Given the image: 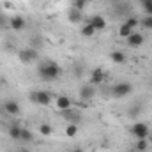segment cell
Wrapping results in <instances>:
<instances>
[{
  "label": "cell",
  "mask_w": 152,
  "mask_h": 152,
  "mask_svg": "<svg viewBox=\"0 0 152 152\" xmlns=\"http://www.w3.org/2000/svg\"><path fill=\"white\" fill-rule=\"evenodd\" d=\"M39 75L44 81H53L60 76V67L53 62V60H46L41 67H39Z\"/></svg>",
  "instance_id": "obj_1"
},
{
  "label": "cell",
  "mask_w": 152,
  "mask_h": 152,
  "mask_svg": "<svg viewBox=\"0 0 152 152\" xmlns=\"http://www.w3.org/2000/svg\"><path fill=\"white\" fill-rule=\"evenodd\" d=\"M18 58L23 64H30L37 58V51H36V48H23V50L18 51Z\"/></svg>",
  "instance_id": "obj_2"
},
{
  "label": "cell",
  "mask_w": 152,
  "mask_h": 152,
  "mask_svg": "<svg viewBox=\"0 0 152 152\" xmlns=\"http://www.w3.org/2000/svg\"><path fill=\"white\" fill-rule=\"evenodd\" d=\"M30 99H32L34 103L41 104V106H48V104L51 103V96H50L48 92H44V90H36V92H32V94H30Z\"/></svg>",
  "instance_id": "obj_3"
},
{
  "label": "cell",
  "mask_w": 152,
  "mask_h": 152,
  "mask_svg": "<svg viewBox=\"0 0 152 152\" xmlns=\"http://www.w3.org/2000/svg\"><path fill=\"white\" fill-rule=\"evenodd\" d=\"M131 133H133V136H136L138 140H143V138L149 136V126H147L145 122H136V124L131 127Z\"/></svg>",
  "instance_id": "obj_4"
},
{
  "label": "cell",
  "mask_w": 152,
  "mask_h": 152,
  "mask_svg": "<svg viewBox=\"0 0 152 152\" xmlns=\"http://www.w3.org/2000/svg\"><path fill=\"white\" fill-rule=\"evenodd\" d=\"M131 90H133V85L124 81V83H118V85L113 87V96H117V97H124V96L131 94Z\"/></svg>",
  "instance_id": "obj_5"
},
{
  "label": "cell",
  "mask_w": 152,
  "mask_h": 152,
  "mask_svg": "<svg viewBox=\"0 0 152 152\" xmlns=\"http://www.w3.org/2000/svg\"><path fill=\"white\" fill-rule=\"evenodd\" d=\"M104 81V71L101 67H96L92 73H90V85H99Z\"/></svg>",
  "instance_id": "obj_6"
},
{
  "label": "cell",
  "mask_w": 152,
  "mask_h": 152,
  "mask_svg": "<svg viewBox=\"0 0 152 152\" xmlns=\"http://www.w3.org/2000/svg\"><path fill=\"white\" fill-rule=\"evenodd\" d=\"M9 25H11V28H12V30L20 32V30H23V28H25V20H23L21 16H14V18H11V20H9Z\"/></svg>",
  "instance_id": "obj_7"
},
{
  "label": "cell",
  "mask_w": 152,
  "mask_h": 152,
  "mask_svg": "<svg viewBox=\"0 0 152 152\" xmlns=\"http://www.w3.org/2000/svg\"><path fill=\"white\" fill-rule=\"evenodd\" d=\"M57 108H58L60 112H64V110L73 108V103H71V99H69L67 96H60V97L57 99Z\"/></svg>",
  "instance_id": "obj_8"
},
{
  "label": "cell",
  "mask_w": 152,
  "mask_h": 152,
  "mask_svg": "<svg viewBox=\"0 0 152 152\" xmlns=\"http://www.w3.org/2000/svg\"><path fill=\"white\" fill-rule=\"evenodd\" d=\"M4 110L9 115H20V104L16 101H5L4 103Z\"/></svg>",
  "instance_id": "obj_9"
},
{
  "label": "cell",
  "mask_w": 152,
  "mask_h": 152,
  "mask_svg": "<svg viewBox=\"0 0 152 152\" xmlns=\"http://www.w3.org/2000/svg\"><path fill=\"white\" fill-rule=\"evenodd\" d=\"M127 44H129V46H133V48L142 46V44H143V36H142V34H138V32H133V34L127 37Z\"/></svg>",
  "instance_id": "obj_10"
},
{
  "label": "cell",
  "mask_w": 152,
  "mask_h": 152,
  "mask_svg": "<svg viewBox=\"0 0 152 152\" xmlns=\"http://www.w3.org/2000/svg\"><path fill=\"white\" fill-rule=\"evenodd\" d=\"M88 23H92V27L96 28V32H97V30H104V28H106V20H104L103 16H94Z\"/></svg>",
  "instance_id": "obj_11"
},
{
  "label": "cell",
  "mask_w": 152,
  "mask_h": 152,
  "mask_svg": "<svg viewBox=\"0 0 152 152\" xmlns=\"http://www.w3.org/2000/svg\"><path fill=\"white\" fill-rule=\"evenodd\" d=\"M92 96H94V88H92L90 83L85 85V87H81V90H80V97H81V101H90Z\"/></svg>",
  "instance_id": "obj_12"
},
{
  "label": "cell",
  "mask_w": 152,
  "mask_h": 152,
  "mask_svg": "<svg viewBox=\"0 0 152 152\" xmlns=\"http://www.w3.org/2000/svg\"><path fill=\"white\" fill-rule=\"evenodd\" d=\"M62 117H66L67 120H71L73 124H76V122H78V118H80V113L75 112L73 108H69V110H64V112H62Z\"/></svg>",
  "instance_id": "obj_13"
},
{
  "label": "cell",
  "mask_w": 152,
  "mask_h": 152,
  "mask_svg": "<svg viewBox=\"0 0 152 152\" xmlns=\"http://www.w3.org/2000/svg\"><path fill=\"white\" fill-rule=\"evenodd\" d=\"M67 18H69V21H71V23H78V21L81 20V11H78V9H75V7H73V9L69 11Z\"/></svg>",
  "instance_id": "obj_14"
},
{
  "label": "cell",
  "mask_w": 152,
  "mask_h": 152,
  "mask_svg": "<svg viewBox=\"0 0 152 152\" xmlns=\"http://www.w3.org/2000/svg\"><path fill=\"white\" fill-rule=\"evenodd\" d=\"M131 34H133V28H131L127 23L120 25V28H118V36H120V37H126V39H127L129 36H131Z\"/></svg>",
  "instance_id": "obj_15"
},
{
  "label": "cell",
  "mask_w": 152,
  "mask_h": 152,
  "mask_svg": "<svg viewBox=\"0 0 152 152\" xmlns=\"http://www.w3.org/2000/svg\"><path fill=\"white\" fill-rule=\"evenodd\" d=\"M20 133H21V127L20 126H11L9 127V136L12 140H20Z\"/></svg>",
  "instance_id": "obj_16"
},
{
  "label": "cell",
  "mask_w": 152,
  "mask_h": 152,
  "mask_svg": "<svg viewBox=\"0 0 152 152\" xmlns=\"http://www.w3.org/2000/svg\"><path fill=\"white\" fill-rule=\"evenodd\" d=\"M112 60H113L115 64H124L126 62V55L122 51H113L112 53Z\"/></svg>",
  "instance_id": "obj_17"
},
{
  "label": "cell",
  "mask_w": 152,
  "mask_h": 152,
  "mask_svg": "<svg viewBox=\"0 0 152 152\" xmlns=\"http://www.w3.org/2000/svg\"><path fill=\"white\" fill-rule=\"evenodd\" d=\"M81 34H83L85 37H90V36H94V34H96V28L92 27V23H87V25L81 28Z\"/></svg>",
  "instance_id": "obj_18"
},
{
  "label": "cell",
  "mask_w": 152,
  "mask_h": 152,
  "mask_svg": "<svg viewBox=\"0 0 152 152\" xmlns=\"http://www.w3.org/2000/svg\"><path fill=\"white\" fill-rule=\"evenodd\" d=\"M32 138H34V134H32L28 129L21 127V133H20V140H21V142H30Z\"/></svg>",
  "instance_id": "obj_19"
},
{
  "label": "cell",
  "mask_w": 152,
  "mask_h": 152,
  "mask_svg": "<svg viewBox=\"0 0 152 152\" xmlns=\"http://www.w3.org/2000/svg\"><path fill=\"white\" fill-rule=\"evenodd\" d=\"M149 149V142H147V138H143V140H138L136 142V151L138 152H145Z\"/></svg>",
  "instance_id": "obj_20"
},
{
  "label": "cell",
  "mask_w": 152,
  "mask_h": 152,
  "mask_svg": "<svg viewBox=\"0 0 152 152\" xmlns=\"http://www.w3.org/2000/svg\"><path fill=\"white\" fill-rule=\"evenodd\" d=\"M76 133H78V126H76V124H69L67 129H66V134H67L69 138H73V136H76Z\"/></svg>",
  "instance_id": "obj_21"
},
{
  "label": "cell",
  "mask_w": 152,
  "mask_h": 152,
  "mask_svg": "<svg viewBox=\"0 0 152 152\" xmlns=\"http://www.w3.org/2000/svg\"><path fill=\"white\" fill-rule=\"evenodd\" d=\"M143 11L147 12V16H152V0H142Z\"/></svg>",
  "instance_id": "obj_22"
},
{
  "label": "cell",
  "mask_w": 152,
  "mask_h": 152,
  "mask_svg": "<svg viewBox=\"0 0 152 152\" xmlns=\"http://www.w3.org/2000/svg\"><path fill=\"white\" fill-rule=\"evenodd\" d=\"M39 133H41L42 136H50V134H51V126H48V124H42V126L39 127Z\"/></svg>",
  "instance_id": "obj_23"
},
{
  "label": "cell",
  "mask_w": 152,
  "mask_h": 152,
  "mask_svg": "<svg viewBox=\"0 0 152 152\" xmlns=\"http://www.w3.org/2000/svg\"><path fill=\"white\" fill-rule=\"evenodd\" d=\"M87 2H88V0H75V2H73V7L78 9V11H81V9L87 5Z\"/></svg>",
  "instance_id": "obj_24"
},
{
  "label": "cell",
  "mask_w": 152,
  "mask_h": 152,
  "mask_svg": "<svg viewBox=\"0 0 152 152\" xmlns=\"http://www.w3.org/2000/svg\"><path fill=\"white\" fill-rule=\"evenodd\" d=\"M143 27L149 28V30H152V16H147V18L143 20Z\"/></svg>",
  "instance_id": "obj_25"
},
{
  "label": "cell",
  "mask_w": 152,
  "mask_h": 152,
  "mask_svg": "<svg viewBox=\"0 0 152 152\" xmlns=\"http://www.w3.org/2000/svg\"><path fill=\"white\" fill-rule=\"evenodd\" d=\"M126 23H127V25H129L131 28H134V27L138 25V18H129V20H127Z\"/></svg>",
  "instance_id": "obj_26"
},
{
  "label": "cell",
  "mask_w": 152,
  "mask_h": 152,
  "mask_svg": "<svg viewBox=\"0 0 152 152\" xmlns=\"http://www.w3.org/2000/svg\"><path fill=\"white\" fill-rule=\"evenodd\" d=\"M75 152H83V151H81V149H76V151Z\"/></svg>",
  "instance_id": "obj_27"
},
{
  "label": "cell",
  "mask_w": 152,
  "mask_h": 152,
  "mask_svg": "<svg viewBox=\"0 0 152 152\" xmlns=\"http://www.w3.org/2000/svg\"><path fill=\"white\" fill-rule=\"evenodd\" d=\"M21 152H25V151H21Z\"/></svg>",
  "instance_id": "obj_28"
}]
</instances>
